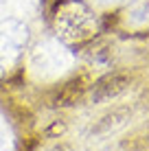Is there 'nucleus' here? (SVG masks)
I'll return each instance as SVG.
<instances>
[{
    "label": "nucleus",
    "mask_w": 149,
    "mask_h": 151,
    "mask_svg": "<svg viewBox=\"0 0 149 151\" xmlns=\"http://www.w3.org/2000/svg\"><path fill=\"white\" fill-rule=\"evenodd\" d=\"M55 27H57L59 35L70 42H81L88 40L96 29V20L92 11L81 2H68L57 11L55 18Z\"/></svg>",
    "instance_id": "1"
},
{
    "label": "nucleus",
    "mask_w": 149,
    "mask_h": 151,
    "mask_svg": "<svg viewBox=\"0 0 149 151\" xmlns=\"http://www.w3.org/2000/svg\"><path fill=\"white\" fill-rule=\"evenodd\" d=\"M11 149V140H9V136L0 129V151H9Z\"/></svg>",
    "instance_id": "5"
},
{
    "label": "nucleus",
    "mask_w": 149,
    "mask_h": 151,
    "mask_svg": "<svg viewBox=\"0 0 149 151\" xmlns=\"http://www.w3.org/2000/svg\"><path fill=\"white\" fill-rule=\"evenodd\" d=\"M130 27H145L149 24V0H134L127 11Z\"/></svg>",
    "instance_id": "4"
},
{
    "label": "nucleus",
    "mask_w": 149,
    "mask_h": 151,
    "mask_svg": "<svg viewBox=\"0 0 149 151\" xmlns=\"http://www.w3.org/2000/svg\"><path fill=\"white\" fill-rule=\"evenodd\" d=\"M73 64V55L59 44V42H44L31 55V70L33 75L42 77V79H50L66 72Z\"/></svg>",
    "instance_id": "2"
},
{
    "label": "nucleus",
    "mask_w": 149,
    "mask_h": 151,
    "mask_svg": "<svg viewBox=\"0 0 149 151\" xmlns=\"http://www.w3.org/2000/svg\"><path fill=\"white\" fill-rule=\"evenodd\" d=\"M2 72H4V68H2V61H0V75H2Z\"/></svg>",
    "instance_id": "6"
},
{
    "label": "nucleus",
    "mask_w": 149,
    "mask_h": 151,
    "mask_svg": "<svg viewBox=\"0 0 149 151\" xmlns=\"http://www.w3.org/2000/svg\"><path fill=\"white\" fill-rule=\"evenodd\" d=\"M29 29L18 20H4L0 22V53L15 57L27 46Z\"/></svg>",
    "instance_id": "3"
}]
</instances>
